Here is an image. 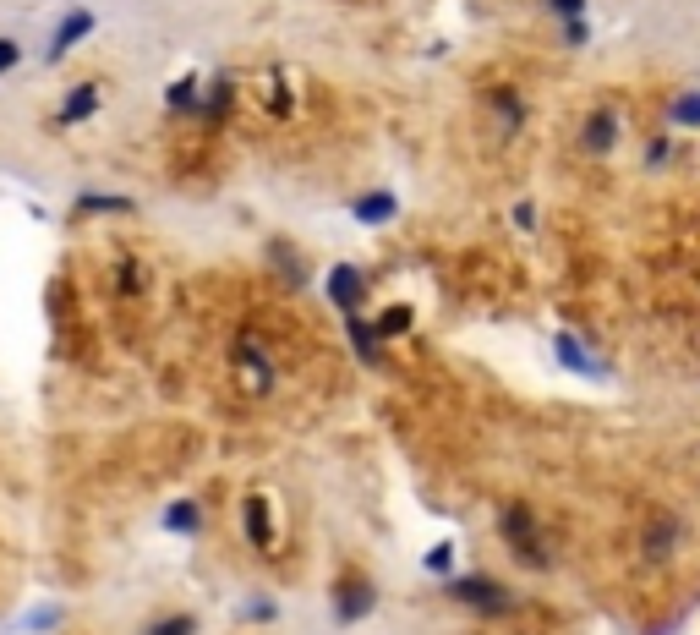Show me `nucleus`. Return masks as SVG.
I'll use <instances>...</instances> for the list:
<instances>
[{
    "instance_id": "nucleus-2",
    "label": "nucleus",
    "mask_w": 700,
    "mask_h": 635,
    "mask_svg": "<svg viewBox=\"0 0 700 635\" xmlns=\"http://www.w3.org/2000/svg\"><path fill=\"white\" fill-rule=\"evenodd\" d=\"M443 586H449V597H460L465 608H476V614H487V619L504 614V608L515 603V597L504 592V581H493V575H460V570H454Z\"/></svg>"
},
{
    "instance_id": "nucleus-18",
    "label": "nucleus",
    "mask_w": 700,
    "mask_h": 635,
    "mask_svg": "<svg viewBox=\"0 0 700 635\" xmlns=\"http://www.w3.org/2000/svg\"><path fill=\"white\" fill-rule=\"evenodd\" d=\"M225 110H230V77H214V88L197 99V115H203V121H219Z\"/></svg>"
},
{
    "instance_id": "nucleus-22",
    "label": "nucleus",
    "mask_w": 700,
    "mask_h": 635,
    "mask_svg": "<svg viewBox=\"0 0 700 635\" xmlns=\"http://www.w3.org/2000/svg\"><path fill=\"white\" fill-rule=\"evenodd\" d=\"M143 635H197V619L192 614H170V619H159V625H148Z\"/></svg>"
},
{
    "instance_id": "nucleus-17",
    "label": "nucleus",
    "mask_w": 700,
    "mask_h": 635,
    "mask_svg": "<svg viewBox=\"0 0 700 635\" xmlns=\"http://www.w3.org/2000/svg\"><path fill=\"white\" fill-rule=\"evenodd\" d=\"M493 110H498V121H504V132H509V137H515L520 126H525V105H520V94H515V88L493 94Z\"/></svg>"
},
{
    "instance_id": "nucleus-15",
    "label": "nucleus",
    "mask_w": 700,
    "mask_h": 635,
    "mask_svg": "<svg viewBox=\"0 0 700 635\" xmlns=\"http://www.w3.org/2000/svg\"><path fill=\"white\" fill-rule=\"evenodd\" d=\"M668 121L684 126V132H700V88H690V94H679L668 105Z\"/></svg>"
},
{
    "instance_id": "nucleus-4",
    "label": "nucleus",
    "mask_w": 700,
    "mask_h": 635,
    "mask_svg": "<svg viewBox=\"0 0 700 635\" xmlns=\"http://www.w3.org/2000/svg\"><path fill=\"white\" fill-rule=\"evenodd\" d=\"M323 291H329V302L340 307V313H361V296H367V274H361L356 263H334L329 280H323Z\"/></svg>"
},
{
    "instance_id": "nucleus-9",
    "label": "nucleus",
    "mask_w": 700,
    "mask_h": 635,
    "mask_svg": "<svg viewBox=\"0 0 700 635\" xmlns=\"http://www.w3.org/2000/svg\"><path fill=\"white\" fill-rule=\"evenodd\" d=\"M340 318H345V334H350V351H356V362H361V367H378V362H383L378 329H372L361 313H340Z\"/></svg>"
},
{
    "instance_id": "nucleus-10",
    "label": "nucleus",
    "mask_w": 700,
    "mask_h": 635,
    "mask_svg": "<svg viewBox=\"0 0 700 635\" xmlns=\"http://www.w3.org/2000/svg\"><path fill=\"white\" fill-rule=\"evenodd\" d=\"M241 526H247V542L258 553L274 548V526H268V499L263 493H247V499H241Z\"/></svg>"
},
{
    "instance_id": "nucleus-20",
    "label": "nucleus",
    "mask_w": 700,
    "mask_h": 635,
    "mask_svg": "<svg viewBox=\"0 0 700 635\" xmlns=\"http://www.w3.org/2000/svg\"><path fill=\"white\" fill-rule=\"evenodd\" d=\"M673 542H679V526H673V521H657V526H651V537H646V553H651V559H662Z\"/></svg>"
},
{
    "instance_id": "nucleus-24",
    "label": "nucleus",
    "mask_w": 700,
    "mask_h": 635,
    "mask_svg": "<svg viewBox=\"0 0 700 635\" xmlns=\"http://www.w3.org/2000/svg\"><path fill=\"white\" fill-rule=\"evenodd\" d=\"M241 619H274V603H268V597H247V603H241Z\"/></svg>"
},
{
    "instance_id": "nucleus-3",
    "label": "nucleus",
    "mask_w": 700,
    "mask_h": 635,
    "mask_svg": "<svg viewBox=\"0 0 700 635\" xmlns=\"http://www.w3.org/2000/svg\"><path fill=\"white\" fill-rule=\"evenodd\" d=\"M329 608H334V625L350 630V625H361V619L378 608V586L361 581V575H340V581H334V592H329Z\"/></svg>"
},
{
    "instance_id": "nucleus-1",
    "label": "nucleus",
    "mask_w": 700,
    "mask_h": 635,
    "mask_svg": "<svg viewBox=\"0 0 700 635\" xmlns=\"http://www.w3.org/2000/svg\"><path fill=\"white\" fill-rule=\"evenodd\" d=\"M498 531H504L509 553H515L520 564H531V570H547V542H542V526H536L531 504L509 499L504 510H498Z\"/></svg>"
},
{
    "instance_id": "nucleus-23",
    "label": "nucleus",
    "mask_w": 700,
    "mask_h": 635,
    "mask_svg": "<svg viewBox=\"0 0 700 635\" xmlns=\"http://www.w3.org/2000/svg\"><path fill=\"white\" fill-rule=\"evenodd\" d=\"M547 11H553L558 22H580L586 17V0H547Z\"/></svg>"
},
{
    "instance_id": "nucleus-5",
    "label": "nucleus",
    "mask_w": 700,
    "mask_h": 635,
    "mask_svg": "<svg viewBox=\"0 0 700 635\" xmlns=\"http://www.w3.org/2000/svg\"><path fill=\"white\" fill-rule=\"evenodd\" d=\"M88 33H93V11H83V6H77V11H66V17H61V28L50 33V50H44V61H66V55H72L77 44L88 39Z\"/></svg>"
},
{
    "instance_id": "nucleus-11",
    "label": "nucleus",
    "mask_w": 700,
    "mask_h": 635,
    "mask_svg": "<svg viewBox=\"0 0 700 635\" xmlns=\"http://www.w3.org/2000/svg\"><path fill=\"white\" fill-rule=\"evenodd\" d=\"M350 214H356L361 219V225H389V219L394 214H400V198H394V192H361V198L356 203H350Z\"/></svg>"
},
{
    "instance_id": "nucleus-14",
    "label": "nucleus",
    "mask_w": 700,
    "mask_h": 635,
    "mask_svg": "<svg viewBox=\"0 0 700 635\" xmlns=\"http://www.w3.org/2000/svg\"><path fill=\"white\" fill-rule=\"evenodd\" d=\"M372 329H378V340H400V334L416 329V307H405V302L383 307V313L372 318Z\"/></svg>"
},
{
    "instance_id": "nucleus-6",
    "label": "nucleus",
    "mask_w": 700,
    "mask_h": 635,
    "mask_svg": "<svg viewBox=\"0 0 700 635\" xmlns=\"http://www.w3.org/2000/svg\"><path fill=\"white\" fill-rule=\"evenodd\" d=\"M230 356H236V367H247V373H252V389H258V395L274 384V362H268V351L258 345V334H236Z\"/></svg>"
},
{
    "instance_id": "nucleus-28",
    "label": "nucleus",
    "mask_w": 700,
    "mask_h": 635,
    "mask_svg": "<svg viewBox=\"0 0 700 635\" xmlns=\"http://www.w3.org/2000/svg\"><path fill=\"white\" fill-rule=\"evenodd\" d=\"M515 225L520 230H536V203H515Z\"/></svg>"
},
{
    "instance_id": "nucleus-21",
    "label": "nucleus",
    "mask_w": 700,
    "mask_h": 635,
    "mask_svg": "<svg viewBox=\"0 0 700 635\" xmlns=\"http://www.w3.org/2000/svg\"><path fill=\"white\" fill-rule=\"evenodd\" d=\"M422 564H427V575H443V581H449V575H454V542H438Z\"/></svg>"
},
{
    "instance_id": "nucleus-8",
    "label": "nucleus",
    "mask_w": 700,
    "mask_h": 635,
    "mask_svg": "<svg viewBox=\"0 0 700 635\" xmlns=\"http://www.w3.org/2000/svg\"><path fill=\"white\" fill-rule=\"evenodd\" d=\"M553 351H558V362H564L569 373H580V378H608V367H602L597 356H591L569 329H558V334H553Z\"/></svg>"
},
{
    "instance_id": "nucleus-25",
    "label": "nucleus",
    "mask_w": 700,
    "mask_h": 635,
    "mask_svg": "<svg viewBox=\"0 0 700 635\" xmlns=\"http://www.w3.org/2000/svg\"><path fill=\"white\" fill-rule=\"evenodd\" d=\"M586 39H591L586 17H580V22H564V44H569V50H580V44H586Z\"/></svg>"
},
{
    "instance_id": "nucleus-26",
    "label": "nucleus",
    "mask_w": 700,
    "mask_h": 635,
    "mask_svg": "<svg viewBox=\"0 0 700 635\" xmlns=\"http://www.w3.org/2000/svg\"><path fill=\"white\" fill-rule=\"evenodd\" d=\"M668 154H673V143H668V137H651V148H646V159H651V165H662Z\"/></svg>"
},
{
    "instance_id": "nucleus-16",
    "label": "nucleus",
    "mask_w": 700,
    "mask_h": 635,
    "mask_svg": "<svg viewBox=\"0 0 700 635\" xmlns=\"http://www.w3.org/2000/svg\"><path fill=\"white\" fill-rule=\"evenodd\" d=\"M137 209V203L132 198H115V192H110V198H104V192H83V198H77V214H132Z\"/></svg>"
},
{
    "instance_id": "nucleus-12",
    "label": "nucleus",
    "mask_w": 700,
    "mask_h": 635,
    "mask_svg": "<svg viewBox=\"0 0 700 635\" xmlns=\"http://www.w3.org/2000/svg\"><path fill=\"white\" fill-rule=\"evenodd\" d=\"M99 110V83H77V88H66L61 94V126H77V121H88V115Z\"/></svg>"
},
{
    "instance_id": "nucleus-13",
    "label": "nucleus",
    "mask_w": 700,
    "mask_h": 635,
    "mask_svg": "<svg viewBox=\"0 0 700 635\" xmlns=\"http://www.w3.org/2000/svg\"><path fill=\"white\" fill-rule=\"evenodd\" d=\"M159 521H165L170 537H197V531H203V504H197V499H175V504H165Z\"/></svg>"
},
{
    "instance_id": "nucleus-19",
    "label": "nucleus",
    "mask_w": 700,
    "mask_h": 635,
    "mask_svg": "<svg viewBox=\"0 0 700 635\" xmlns=\"http://www.w3.org/2000/svg\"><path fill=\"white\" fill-rule=\"evenodd\" d=\"M165 105H170V110H192V105H197V77H192V72L175 77V83L165 88Z\"/></svg>"
},
{
    "instance_id": "nucleus-27",
    "label": "nucleus",
    "mask_w": 700,
    "mask_h": 635,
    "mask_svg": "<svg viewBox=\"0 0 700 635\" xmlns=\"http://www.w3.org/2000/svg\"><path fill=\"white\" fill-rule=\"evenodd\" d=\"M22 61V50H17V44H11V39H0V72H11V66H17Z\"/></svg>"
},
{
    "instance_id": "nucleus-7",
    "label": "nucleus",
    "mask_w": 700,
    "mask_h": 635,
    "mask_svg": "<svg viewBox=\"0 0 700 635\" xmlns=\"http://www.w3.org/2000/svg\"><path fill=\"white\" fill-rule=\"evenodd\" d=\"M613 143H618V110L597 105L586 115V126H580V148H586V154H608Z\"/></svg>"
}]
</instances>
